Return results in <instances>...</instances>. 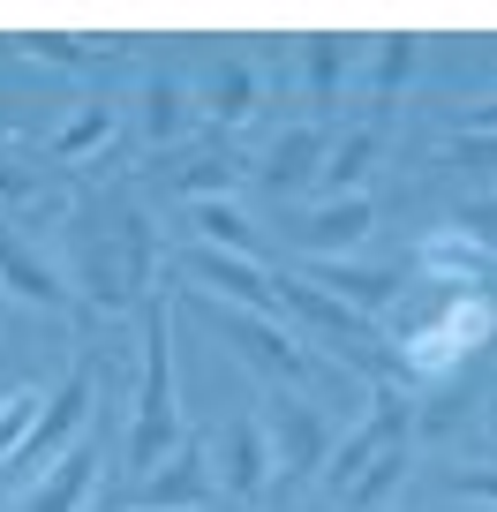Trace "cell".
Returning <instances> with one entry per match:
<instances>
[{"label":"cell","instance_id":"cell-1","mask_svg":"<svg viewBox=\"0 0 497 512\" xmlns=\"http://www.w3.org/2000/svg\"><path fill=\"white\" fill-rule=\"evenodd\" d=\"M76 287L91 294L98 309L144 302V287H151V226L136 219V211H113V219L83 211L76 219Z\"/></svg>","mask_w":497,"mask_h":512},{"label":"cell","instance_id":"cell-2","mask_svg":"<svg viewBox=\"0 0 497 512\" xmlns=\"http://www.w3.org/2000/svg\"><path fill=\"white\" fill-rule=\"evenodd\" d=\"M166 445H181L174 347H166V302H144V377H136V407H129V467H159Z\"/></svg>","mask_w":497,"mask_h":512},{"label":"cell","instance_id":"cell-3","mask_svg":"<svg viewBox=\"0 0 497 512\" xmlns=\"http://www.w3.org/2000/svg\"><path fill=\"white\" fill-rule=\"evenodd\" d=\"M196 317L211 324V332L226 339V347L241 354L249 369H264V377H279V392H294V384H309L317 377V362H309L302 347H294L287 332H279L272 317H249V309H226V302H211V294H196Z\"/></svg>","mask_w":497,"mask_h":512},{"label":"cell","instance_id":"cell-4","mask_svg":"<svg viewBox=\"0 0 497 512\" xmlns=\"http://www.w3.org/2000/svg\"><path fill=\"white\" fill-rule=\"evenodd\" d=\"M91 392H98V377H91V362H76L61 377V392H53L46 407H38V422H31V437L16 445V460L0 467V475H23V482H38L53 460H61L68 445H76L83 430H91Z\"/></svg>","mask_w":497,"mask_h":512},{"label":"cell","instance_id":"cell-5","mask_svg":"<svg viewBox=\"0 0 497 512\" xmlns=\"http://www.w3.org/2000/svg\"><path fill=\"white\" fill-rule=\"evenodd\" d=\"M257 422H264V445H272V482H309L332 460V422L302 392H272Z\"/></svg>","mask_w":497,"mask_h":512},{"label":"cell","instance_id":"cell-6","mask_svg":"<svg viewBox=\"0 0 497 512\" xmlns=\"http://www.w3.org/2000/svg\"><path fill=\"white\" fill-rule=\"evenodd\" d=\"M181 272H189L211 302L226 294V309H249V317H272V309H279V294H272V279H264L257 256H226V249L189 241V249H181Z\"/></svg>","mask_w":497,"mask_h":512},{"label":"cell","instance_id":"cell-7","mask_svg":"<svg viewBox=\"0 0 497 512\" xmlns=\"http://www.w3.org/2000/svg\"><path fill=\"white\" fill-rule=\"evenodd\" d=\"M219 497V475H211V452L204 445H174L166 467H144V482L129 490L136 512H211Z\"/></svg>","mask_w":497,"mask_h":512},{"label":"cell","instance_id":"cell-8","mask_svg":"<svg viewBox=\"0 0 497 512\" xmlns=\"http://www.w3.org/2000/svg\"><path fill=\"white\" fill-rule=\"evenodd\" d=\"M392 445H407V392L400 384H385L377 400H369V415H362V430L347 437V445L332 452V490H347L354 475H362L377 452H392Z\"/></svg>","mask_w":497,"mask_h":512},{"label":"cell","instance_id":"cell-9","mask_svg":"<svg viewBox=\"0 0 497 512\" xmlns=\"http://www.w3.org/2000/svg\"><path fill=\"white\" fill-rule=\"evenodd\" d=\"M369 226H377V204H369V196H332V204H317L302 226H294V249H302L309 264H332V256L362 249Z\"/></svg>","mask_w":497,"mask_h":512},{"label":"cell","instance_id":"cell-10","mask_svg":"<svg viewBox=\"0 0 497 512\" xmlns=\"http://www.w3.org/2000/svg\"><path fill=\"white\" fill-rule=\"evenodd\" d=\"M0 287L16 294V302H31V309H68L61 272H53V264H46V256H38L8 219H0Z\"/></svg>","mask_w":497,"mask_h":512},{"label":"cell","instance_id":"cell-11","mask_svg":"<svg viewBox=\"0 0 497 512\" xmlns=\"http://www.w3.org/2000/svg\"><path fill=\"white\" fill-rule=\"evenodd\" d=\"M302 287L347 302L354 317H377V309H392V294H400V272H377V264H347V256H332V264H309Z\"/></svg>","mask_w":497,"mask_h":512},{"label":"cell","instance_id":"cell-12","mask_svg":"<svg viewBox=\"0 0 497 512\" xmlns=\"http://www.w3.org/2000/svg\"><path fill=\"white\" fill-rule=\"evenodd\" d=\"M91 467H98V445H91V430H83L76 445H68L61 460H53L46 475L23 490V505H16V512H76L83 497H91Z\"/></svg>","mask_w":497,"mask_h":512},{"label":"cell","instance_id":"cell-13","mask_svg":"<svg viewBox=\"0 0 497 512\" xmlns=\"http://www.w3.org/2000/svg\"><path fill=\"white\" fill-rule=\"evenodd\" d=\"M219 475L234 497H264L272 490V445H264V422L257 415H234L219 437Z\"/></svg>","mask_w":497,"mask_h":512},{"label":"cell","instance_id":"cell-14","mask_svg":"<svg viewBox=\"0 0 497 512\" xmlns=\"http://www.w3.org/2000/svg\"><path fill=\"white\" fill-rule=\"evenodd\" d=\"M324 151H332V136H324V128H287V136H279L272 151H264V189L272 196H294V189H309V181H317V166H324Z\"/></svg>","mask_w":497,"mask_h":512},{"label":"cell","instance_id":"cell-15","mask_svg":"<svg viewBox=\"0 0 497 512\" xmlns=\"http://www.w3.org/2000/svg\"><path fill=\"white\" fill-rule=\"evenodd\" d=\"M377 144H385L377 128H347V136H339V144L324 151L317 189H324V196H362V174L377 166Z\"/></svg>","mask_w":497,"mask_h":512},{"label":"cell","instance_id":"cell-16","mask_svg":"<svg viewBox=\"0 0 497 512\" xmlns=\"http://www.w3.org/2000/svg\"><path fill=\"white\" fill-rule=\"evenodd\" d=\"M189 226H196V241H204V249H226V256H257V249H264L257 226L241 219L234 196H204V204H189Z\"/></svg>","mask_w":497,"mask_h":512},{"label":"cell","instance_id":"cell-17","mask_svg":"<svg viewBox=\"0 0 497 512\" xmlns=\"http://www.w3.org/2000/svg\"><path fill=\"white\" fill-rule=\"evenodd\" d=\"M204 113L219 128H241L249 113H257V68H249V61H219L211 83H204Z\"/></svg>","mask_w":497,"mask_h":512},{"label":"cell","instance_id":"cell-18","mask_svg":"<svg viewBox=\"0 0 497 512\" xmlns=\"http://www.w3.org/2000/svg\"><path fill=\"white\" fill-rule=\"evenodd\" d=\"M181 128H189V83L181 76H151L144 83V136L151 144H174Z\"/></svg>","mask_w":497,"mask_h":512},{"label":"cell","instance_id":"cell-19","mask_svg":"<svg viewBox=\"0 0 497 512\" xmlns=\"http://www.w3.org/2000/svg\"><path fill=\"white\" fill-rule=\"evenodd\" d=\"M400 482H407V445H392V452H377V460H369L339 497H347V512H369V505H385Z\"/></svg>","mask_w":497,"mask_h":512},{"label":"cell","instance_id":"cell-20","mask_svg":"<svg viewBox=\"0 0 497 512\" xmlns=\"http://www.w3.org/2000/svg\"><path fill=\"white\" fill-rule=\"evenodd\" d=\"M106 136H113V113L106 106H83V113H68V128H53L46 151H53V159H91Z\"/></svg>","mask_w":497,"mask_h":512},{"label":"cell","instance_id":"cell-21","mask_svg":"<svg viewBox=\"0 0 497 512\" xmlns=\"http://www.w3.org/2000/svg\"><path fill=\"white\" fill-rule=\"evenodd\" d=\"M422 264H430V272H445L452 287H467V272H475V287L490 279V249H475L467 234H452V241H430V249H422Z\"/></svg>","mask_w":497,"mask_h":512},{"label":"cell","instance_id":"cell-22","mask_svg":"<svg viewBox=\"0 0 497 512\" xmlns=\"http://www.w3.org/2000/svg\"><path fill=\"white\" fill-rule=\"evenodd\" d=\"M422 61V38H377V61H369V83H377V98H392L407 76H415Z\"/></svg>","mask_w":497,"mask_h":512},{"label":"cell","instance_id":"cell-23","mask_svg":"<svg viewBox=\"0 0 497 512\" xmlns=\"http://www.w3.org/2000/svg\"><path fill=\"white\" fill-rule=\"evenodd\" d=\"M166 181H174V189L189 196V204H204V196H226V189H234V166H226L219 151H204V159L174 166V174H166Z\"/></svg>","mask_w":497,"mask_h":512},{"label":"cell","instance_id":"cell-24","mask_svg":"<svg viewBox=\"0 0 497 512\" xmlns=\"http://www.w3.org/2000/svg\"><path fill=\"white\" fill-rule=\"evenodd\" d=\"M339 83H347V38H309V91L332 106Z\"/></svg>","mask_w":497,"mask_h":512},{"label":"cell","instance_id":"cell-25","mask_svg":"<svg viewBox=\"0 0 497 512\" xmlns=\"http://www.w3.org/2000/svg\"><path fill=\"white\" fill-rule=\"evenodd\" d=\"M38 407H46V400H38L31 384H23V392H8V400H0V467L16 460V445H23V437H31Z\"/></svg>","mask_w":497,"mask_h":512},{"label":"cell","instance_id":"cell-26","mask_svg":"<svg viewBox=\"0 0 497 512\" xmlns=\"http://www.w3.org/2000/svg\"><path fill=\"white\" fill-rule=\"evenodd\" d=\"M23 53H38V61H53V68H91V61H98V53H91V38H68V31L23 38Z\"/></svg>","mask_w":497,"mask_h":512},{"label":"cell","instance_id":"cell-27","mask_svg":"<svg viewBox=\"0 0 497 512\" xmlns=\"http://www.w3.org/2000/svg\"><path fill=\"white\" fill-rule=\"evenodd\" d=\"M460 234L475 241V249H490V196H475V204H460Z\"/></svg>","mask_w":497,"mask_h":512},{"label":"cell","instance_id":"cell-28","mask_svg":"<svg viewBox=\"0 0 497 512\" xmlns=\"http://www.w3.org/2000/svg\"><path fill=\"white\" fill-rule=\"evenodd\" d=\"M0 196H8V204L38 196V174H31V166H8V159H0Z\"/></svg>","mask_w":497,"mask_h":512},{"label":"cell","instance_id":"cell-29","mask_svg":"<svg viewBox=\"0 0 497 512\" xmlns=\"http://www.w3.org/2000/svg\"><path fill=\"white\" fill-rule=\"evenodd\" d=\"M8 53H23V38H0V61H8Z\"/></svg>","mask_w":497,"mask_h":512}]
</instances>
